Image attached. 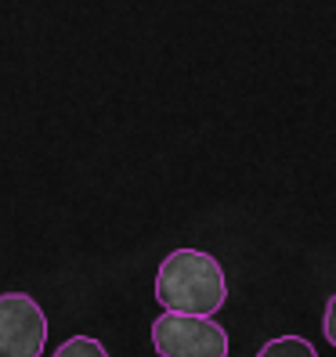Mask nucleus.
I'll return each mask as SVG.
<instances>
[{
    "instance_id": "2",
    "label": "nucleus",
    "mask_w": 336,
    "mask_h": 357,
    "mask_svg": "<svg viewBox=\"0 0 336 357\" xmlns=\"http://www.w3.org/2000/svg\"><path fill=\"white\" fill-rule=\"evenodd\" d=\"M152 347L159 357H228V332L214 318L163 310L152 321Z\"/></svg>"
},
{
    "instance_id": "1",
    "label": "nucleus",
    "mask_w": 336,
    "mask_h": 357,
    "mask_svg": "<svg viewBox=\"0 0 336 357\" xmlns=\"http://www.w3.org/2000/svg\"><path fill=\"white\" fill-rule=\"evenodd\" d=\"M156 303L174 314H196L214 318L228 303L224 267L206 249H174L166 253L156 271Z\"/></svg>"
},
{
    "instance_id": "3",
    "label": "nucleus",
    "mask_w": 336,
    "mask_h": 357,
    "mask_svg": "<svg viewBox=\"0 0 336 357\" xmlns=\"http://www.w3.org/2000/svg\"><path fill=\"white\" fill-rule=\"evenodd\" d=\"M48 347V314L29 292H0V357H40Z\"/></svg>"
},
{
    "instance_id": "4",
    "label": "nucleus",
    "mask_w": 336,
    "mask_h": 357,
    "mask_svg": "<svg viewBox=\"0 0 336 357\" xmlns=\"http://www.w3.org/2000/svg\"><path fill=\"white\" fill-rule=\"evenodd\" d=\"M257 357H319V350L304 335H275L257 350Z\"/></svg>"
},
{
    "instance_id": "6",
    "label": "nucleus",
    "mask_w": 336,
    "mask_h": 357,
    "mask_svg": "<svg viewBox=\"0 0 336 357\" xmlns=\"http://www.w3.org/2000/svg\"><path fill=\"white\" fill-rule=\"evenodd\" d=\"M322 335H326V343L336 350V292L329 296V303L322 310Z\"/></svg>"
},
{
    "instance_id": "5",
    "label": "nucleus",
    "mask_w": 336,
    "mask_h": 357,
    "mask_svg": "<svg viewBox=\"0 0 336 357\" xmlns=\"http://www.w3.org/2000/svg\"><path fill=\"white\" fill-rule=\"evenodd\" d=\"M54 357H109V350H105V343L94 340V335H69V340L54 350Z\"/></svg>"
}]
</instances>
